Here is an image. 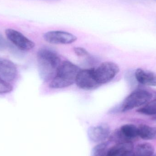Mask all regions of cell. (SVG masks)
I'll use <instances>...</instances> for the list:
<instances>
[{"instance_id":"cell-13","label":"cell","mask_w":156,"mask_h":156,"mask_svg":"<svg viewBox=\"0 0 156 156\" xmlns=\"http://www.w3.org/2000/svg\"><path fill=\"white\" fill-rule=\"evenodd\" d=\"M154 151V146L151 144L143 143L136 146L134 156H152Z\"/></svg>"},{"instance_id":"cell-2","label":"cell","mask_w":156,"mask_h":156,"mask_svg":"<svg viewBox=\"0 0 156 156\" xmlns=\"http://www.w3.org/2000/svg\"><path fill=\"white\" fill-rule=\"evenodd\" d=\"M80 69L68 61L63 62L58 69L55 76L52 79L49 87L53 89H62L68 87L76 82Z\"/></svg>"},{"instance_id":"cell-17","label":"cell","mask_w":156,"mask_h":156,"mask_svg":"<svg viewBox=\"0 0 156 156\" xmlns=\"http://www.w3.org/2000/svg\"><path fill=\"white\" fill-rule=\"evenodd\" d=\"M74 51L76 55L78 56H86L89 55V52L85 49L82 47H76L74 48Z\"/></svg>"},{"instance_id":"cell-16","label":"cell","mask_w":156,"mask_h":156,"mask_svg":"<svg viewBox=\"0 0 156 156\" xmlns=\"http://www.w3.org/2000/svg\"><path fill=\"white\" fill-rule=\"evenodd\" d=\"M12 89L10 83L0 78V94L8 93L12 91Z\"/></svg>"},{"instance_id":"cell-8","label":"cell","mask_w":156,"mask_h":156,"mask_svg":"<svg viewBox=\"0 0 156 156\" xmlns=\"http://www.w3.org/2000/svg\"><path fill=\"white\" fill-rule=\"evenodd\" d=\"M110 133V127L106 124L90 127L88 131L89 139L95 143L104 142L109 136Z\"/></svg>"},{"instance_id":"cell-6","label":"cell","mask_w":156,"mask_h":156,"mask_svg":"<svg viewBox=\"0 0 156 156\" xmlns=\"http://www.w3.org/2000/svg\"><path fill=\"white\" fill-rule=\"evenodd\" d=\"M75 82L79 88L83 90H92L100 85L95 79L94 69L80 70Z\"/></svg>"},{"instance_id":"cell-3","label":"cell","mask_w":156,"mask_h":156,"mask_svg":"<svg viewBox=\"0 0 156 156\" xmlns=\"http://www.w3.org/2000/svg\"><path fill=\"white\" fill-rule=\"evenodd\" d=\"M153 97L150 92L144 90H136L130 94L123 102L119 111L126 112L140 107L149 101Z\"/></svg>"},{"instance_id":"cell-19","label":"cell","mask_w":156,"mask_h":156,"mask_svg":"<svg viewBox=\"0 0 156 156\" xmlns=\"http://www.w3.org/2000/svg\"><path fill=\"white\" fill-rule=\"evenodd\" d=\"M152 156H156V155H153Z\"/></svg>"},{"instance_id":"cell-12","label":"cell","mask_w":156,"mask_h":156,"mask_svg":"<svg viewBox=\"0 0 156 156\" xmlns=\"http://www.w3.org/2000/svg\"><path fill=\"white\" fill-rule=\"evenodd\" d=\"M119 129L122 134L129 142H132L138 136V127L134 125H124Z\"/></svg>"},{"instance_id":"cell-11","label":"cell","mask_w":156,"mask_h":156,"mask_svg":"<svg viewBox=\"0 0 156 156\" xmlns=\"http://www.w3.org/2000/svg\"><path fill=\"white\" fill-rule=\"evenodd\" d=\"M138 136L145 140L156 139V127L142 124L138 127Z\"/></svg>"},{"instance_id":"cell-10","label":"cell","mask_w":156,"mask_h":156,"mask_svg":"<svg viewBox=\"0 0 156 156\" xmlns=\"http://www.w3.org/2000/svg\"><path fill=\"white\" fill-rule=\"evenodd\" d=\"M135 76L137 81L143 85L156 86V74L154 72L137 69L136 70Z\"/></svg>"},{"instance_id":"cell-7","label":"cell","mask_w":156,"mask_h":156,"mask_svg":"<svg viewBox=\"0 0 156 156\" xmlns=\"http://www.w3.org/2000/svg\"><path fill=\"white\" fill-rule=\"evenodd\" d=\"M44 38L48 43L56 44H72L77 39L73 34L61 31H49L44 34Z\"/></svg>"},{"instance_id":"cell-9","label":"cell","mask_w":156,"mask_h":156,"mask_svg":"<svg viewBox=\"0 0 156 156\" xmlns=\"http://www.w3.org/2000/svg\"><path fill=\"white\" fill-rule=\"evenodd\" d=\"M17 69L13 62L0 58V78L5 81H12L17 76Z\"/></svg>"},{"instance_id":"cell-15","label":"cell","mask_w":156,"mask_h":156,"mask_svg":"<svg viewBox=\"0 0 156 156\" xmlns=\"http://www.w3.org/2000/svg\"><path fill=\"white\" fill-rule=\"evenodd\" d=\"M109 145L108 142H103L95 146L93 148L91 156H101L105 152Z\"/></svg>"},{"instance_id":"cell-18","label":"cell","mask_w":156,"mask_h":156,"mask_svg":"<svg viewBox=\"0 0 156 156\" xmlns=\"http://www.w3.org/2000/svg\"><path fill=\"white\" fill-rule=\"evenodd\" d=\"M8 46V44L3 37L0 34V51H3Z\"/></svg>"},{"instance_id":"cell-4","label":"cell","mask_w":156,"mask_h":156,"mask_svg":"<svg viewBox=\"0 0 156 156\" xmlns=\"http://www.w3.org/2000/svg\"><path fill=\"white\" fill-rule=\"evenodd\" d=\"M120 71L119 66L115 63L106 62L102 63L94 69V76L99 84L109 82L113 80Z\"/></svg>"},{"instance_id":"cell-1","label":"cell","mask_w":156,"mask_h":156,"mask_svg":"<svg viewBox=\"0 0 156 156\" xmlns=\"http://www.w3.org/2000/svg\"><path fill=\"white\" fill-rule=\"evenodd\" d=\"M38 72L45 81L52 80L60 64V58L55 51L47 48L39 49L37 54Z\"/></svg>"},{"instance_id":"cell-14","label":"cell","mask_w":156,"mask_h":156,"mask_svg":"<svg viewBox=\"0 0 156 156\" xmlns=\"http://www.w3.org/2000/svg\"><path fill=\"white\" fill-rule=\"evenodd\" d=\"M137 112L146 115H156V99L150 101L144 106L138 109Z\"/></svg>"},{"instance_id":"cell-5","label":"cell","mask_w":156,"mask_h":156,"mask_svg":"<svg viewBox=\"0 0 156 156\" xmlns=\"http://www.w3.org/2000/svg\"><path fill=\"white\" fill-rule=\"evenodd\" d=\"M5 34L8 40L21 50L28 51L34 47V43L18 31L7 29L5 30Z\"/></svg>"}]
</instances>
